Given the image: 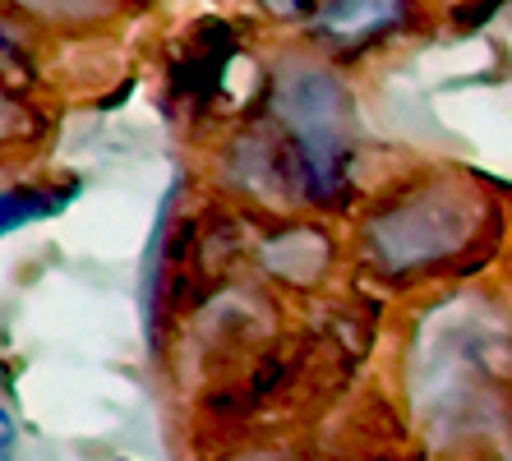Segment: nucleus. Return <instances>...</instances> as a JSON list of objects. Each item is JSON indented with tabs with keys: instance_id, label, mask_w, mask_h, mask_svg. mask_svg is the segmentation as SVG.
Here are the masks:
<instances>
[{
	"instance_id": "obj_1",
	"label": "nucleus",
	"mask_w": 512,
	"mask_h": 461,
	"mask_svg": "<svg viewBox=\"0 0 512 461\" xmlns=\"http://www.w3.org/2000/svg\"><path fill=\"white\" fill-rule=\"evenodd\" d=\"M286 120L300 134V153L310 166L314 185H333L337 171L346 162V139H342V88L328 74L305 70V79L286 83Z\"/></svg>"
},
{
	"instance_id": "obj_2",
	"label": "nucleus",
	"mask_w": 512,
	"mask_h": 461,
	"mask_svg": "<svg viewBox=\"0 0 512 461\" xmlns=\"http://www.w3.org/2000/svg\"><path fill=\"white\" fill-rule=\"evenodd\" d=\"M397 14H402L397 0H323V10L314 14V28H323L337 42H360L370 33H383Z\"/></svg>"
},
{
	"instance_id": "obj_3",
	"label": "nucleus",
	"mask_w": 512,
	"mask_h": 461,
	"mask_svg": "<svg viewBox=\"0 0 512 461\" xmlns=\"http://www.w3.org/2000/svg\"><path fill=\"white\" fill-rule=\"evenodd\" d=\"M65 194H42V190H0V236H10L19 226H33L42 217L60 213Z\"/></svg>"
},
{
	"instance_id": "obj_4",
	"label": "nucleus",
	"mask_w": 512,
	"mask_h": 461,
	"mask_svg": "<svg viewBox=\"0 0 512 461\" xmlns=\"http://www.w3.org/2000/svg\"><path fill=\"white\" fill-rule=\"evenodd\" d=\"M14 452V425H10V415L0 411V461H10Z\"/></svg>"
}]
</instances>
